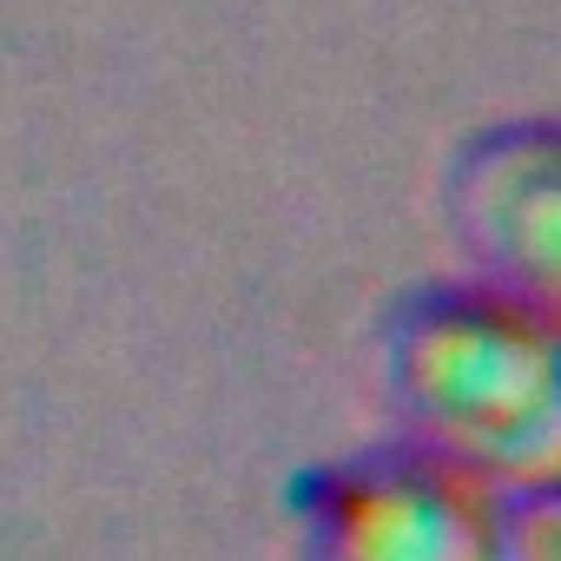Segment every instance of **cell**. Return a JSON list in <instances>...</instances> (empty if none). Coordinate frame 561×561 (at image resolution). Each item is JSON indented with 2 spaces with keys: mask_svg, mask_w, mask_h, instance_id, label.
Masks as SVG:
<instances>
[{
  "mask_svg": "<svg viewBox=\"0 0 561 561\" xmlns=\"http://www.w3.org/2000/svg\"><path fill=\"white\" fill-rule=\"evenodd\" d=\"M390 390L416 449L495 495H548L561 469L554 305L508 285L430 291L397 318Z\"/></svg>",
  "mask_w": 561,
  "mask_h": 561,
  "instance_id": "1",
  "label": "cell"
},
{
  "mask_svg": "<svg viewBox=\"0 0 561 561\" xmlns=\"http://www.w3.org/2000/svg\"><path fill=\"white\" fill-rule=\"evenodd\" d=\"M305 515L311 561H502V495L416 443L324 469Z\"/></svg>",
  "mask_w": 561,
  "mask_h": 561,
  "instance_id": "2",
  "label": "cell"
},
{
  "mask_svg": "<svg viewBox=\"0 0 561 561\" xmlns=\"http://www.w3.org/2000/svg\"><path fill=\"white\" fill-rule=\"evenodd\" d=\"M456 225L495 285L554 305L561 277V165L548 126H502L456 165Z\"/></svg>",
  "mask_w": 561,
  "mask_h": 561,
  "instance_id": "3",
  "label": "cell"
}]
</instances>
